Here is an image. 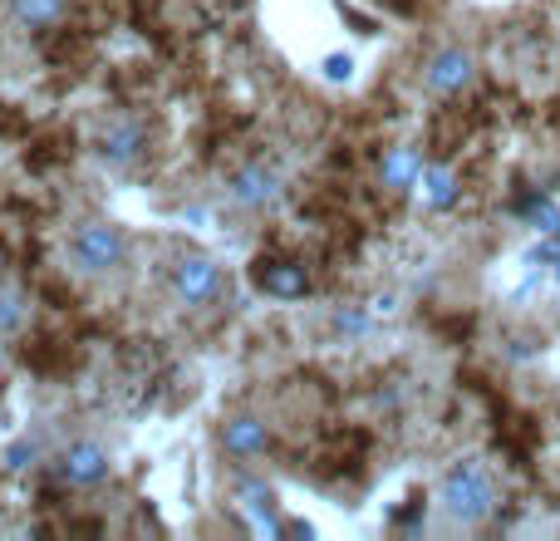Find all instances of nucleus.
I'll return each instance as SVG.
<instances>
[{
	"instance_id": "nucleus-18",
	"label": "nucleus",
	"mask_w": 560,
	"mask_h": 541,
	"mask_svg": "<svg viewBox=\"0 0 560 541\" xmlns=\"http://www.w3.org/2000/svg\"><path fill=\"white\" fill-rule=\"evenodd\" d=\"M335 330L344 340H359V335H369V315H364V310H339Z\"/></svg>"
},
{
	"instance_id": "nucleus-16",
	"label": "nucleus",
	"mask_w": 560,
	"mask_h": 541,
	"mask_svg": "<svg viewBox=\"0 0 560 541\" xmlns=\"http://www.w3.org/2000/svg\"><path fill=\"white\" fill-rule=\"evenodd\" d=\"M25 325V296L15 286H0V335H15Z\"/></svg>"
},
{
	"instance_id": "nucleus-3",
	"label": "nucleus",
	"mask_w": 560,
	"mask_h": 541,
	"mask_svg": "<svg viewBox=\"0 0 560 541\" xmlns=\"http://www.w3.org/2000/svg\"><path fill=\"white\" fill-rule=\"evenodd\" d=\"M222 291V266L212 256H182L172 266V296L182 305H207Z\"/></svg>"
},
{
	"instance_id": "nucleus-2",
	"label": "nucleus",
	"mask_w": 560,
	"mask_h": 541,
	"mask_svg": "<svg viewBox=\"0 0 560 541\" xmlns=\"http://www.w3.org/2000/svg\"><path fill=\"white\" fill-rule=\"evenodd\" d=\"M69 256H74L79 276H109L128 261V237L113 222H79V232L69 241Z\"/></svg>"
},
{
	"instance_id": "nucleus-7",
	"label": "nucleus",
	"mask_w": 560,
	"mask_h": 541,
	"mask_svg": "<svg viewBox=\"0 0 560 541\" xmlns=\"http://www.w3.org/2000/svg\"><path fill=\"white\" fill-rule=\"evenodd\" d=\"M472 79H477V60H472L467 50H457V45L438 50V55L428 60V69H423V84H428L433 94H462Z\"/></svg>"
},
{
	"instance_id": "nucleus-17",
	"label": "nucleus",
	"mask_w": 560,
	"mask_h": 541,
	"mask_svg": "<svg viewBox=\"0 0 560 541\" xmlns=\"http://www.w3.org/2000/svg\"><path fill=\"white\" fill-rule=\"evenodd\" d=\"M320 74H325L330 84H349V79H354V55H325V60H320Z\"/></svg>"
},
{
	"instance_id": "nucleus-12",
	"label": "nucleus",
	"mask_w": 560,
	"mask_h": 541,
	"mask_svg": "<svg viewBox=\"0 0 560 541\" xmlns=\"http://www.w3.org/2000/svg\"><path fill=\"white\" fill-rule=\"evenodd\" d=\"M423 168H428V163H423V158H418L413 148H389V153H384V168H379V173H384V187H398V192H403V187H418Z\"/></svg>"
},
{
	"instance_id": "nucleus-19",
	"label": "nucleus",
	"mask_w": 560,
	"mask_h": 541,
	"mask_svg": "<svg viewBox=\"0 0 560 541\" xmlns=\"http://www.w3.org/2000/svg\"><path fill=\"white\" fill-rule=\"evenodd\" d=\"M531 261H546V266H551V261H560V227H556V232H546V241L531 251Z\"/></svg>"
},
{
	"instance_id": "nucleus-15",
	"label": "nucleus",
	"mask_w": 560,
	"mask_h": 541,
	"mask_svg": "<svg viewBox=\"0 0 560 541\" xmlns=\"http://www.w3.org/2000/svg\"><path fill=\"white\" fill-rule=\"evenodd\" d=\"M0 463H5L10 473H30V468L40 463V443H35V438H15V443L0 453Z\"/></svg>"
},
{
	"instance_id": "nucleus-9",
	"label": "nucleus",
	"mask_w": 560,
	"mask_h": 541,
	"mask_svg": "<svg viewBox=\"0 0 560 541\" xmlns=\"http://www.w3.org/2000/svg\"><path fill=\"white\" fill-rule=\"evenodd\" d=\"M280 197V178L266 168V163H246L236 178H231V202L246 207V212H261Z\"/></svg>"
},
{
	"instance_id": "nucleus-14",
	"label": "nucleus",
	"mask_w": 560,
	"mask_h": 541,
	"mask_svg": "<svg viewBox=\"0 0 560 541\" xmlns=\"http://www.w3.org/2000/svg\"><path fill=\"white\" fill-rule=\"evenodd\" d=\"M516 212H521V217H526L536 232H556V227H560V207L551 202V197H526Z\"/></svg>"
},
{
	"instance_id": "nucleus-10",
	"label": "nucleus",
	"mask_w": 560,
	"mask_h": 541,
	"mask_svg": "<svg viewBox=\"0 0 560 541\" xmlns=\"http://www.w3.org/2000/svg\"><path fill=\"white\" fill-rule=\"evenodd\" d=\"M256 286H261L266 296H276V301H300V296L310 291V276H305V266H295V261H266V266L256 271Z\"/></svg>"
},
{
	"instance_id": "nucleus-5",
	"label": "nucleus",
	"mask_w": 560,
	"mask_h": 541,
	"mask_svg": "<svg viewBox=\"0 0 560 541\" xmlns=\"http://www.w3.org/2000/svg\"><path fill=\"white\" fill-rule=\"evenodd\" d=\"M236 507H241V517L251 522V532H256V537H285L280 502H276V492H271L266 482H256V478L236 482Z\"/></svg>"
},
{
	"instance_id": "nucleus-20",
	"label": "nucleus",
	"mask_w": 560,
	"mask_h": 541,
	"mask_svg": "<svg viewBox=\"0 0 560 541\" xmlns=\"http://www.w3.org/2000/svg\"><path fill=\"white\" fill-rule=\"evenodd\" d=\"M285 532H290V537H315V527H310V522H285Z\"/></svg>"
},
{
	"instance_id": "nucleus-11",
	"label": "nucleus",
	"mask_w": 560,
	"mask_h": 541,
	"mask_svg": "<svg viewBox=\"0 0 560 541\" xmlns=\"http://www.w3.org/2000/svg\"><path fill=\"white\" fill-rule=\"evenodd\" d=\"M418 202L423 207H433V212H448L452 202H457V178H452V168H423V178H418Z\"/></svg>"
},
{
	"instance_id": "nucleus-4",
	"label": "nucleus",
	"mask_w": 560,
	"mask_h": 541,
	"mask_svg": "<svg viewBox=\"0 0 560 541\" xmlns=\"http://www.w3.org/2000/svg\"><path fill=\"white\" fill-rule=\"evenodd\" d=\"M55 473L64 487H94V482L109 478V448L94 443V438H79V443H69V448L59 453Z\"/></svg>"
},
{
	"instance_id": "nucleus-1",
	"label": "nucleus",
	"mask_w": 560,
	"mask_h": 541,
	"mask_svg": "<svg viewBox=\"0 0 560 541\" xmlns=\"http://www.w3.org/2000/svg\"><path fill=\"white\" fill-rule=\"evenodd\" d=\"M438 502H443V512L452 522L477 527V522H487L497 512V482H492V473L482 463H457L443 478V487H438Z\"/></svg>"
},
{
	"instance_id": "nucleus-6",
	"label": "nucleus",
	"mask_w": 560,
	"mask_h": 541,
	"mask_svg": "<svg viewBox=\"0 0 560 541\" xmlns=\"http://www.w3.org/2000/svg\"><path fill=\"white\" fill-rule=\"evenodd\" d=\"M143 123L128 119V114H118V119L104 123V133H99V158L109 163V168H133L138 158H143Z\"/></svg>"
},
{
	"instance_id": "nucleus-21",
	"label": "nucleus",
	"mask_w": 560,
	"mask_h": 541,
	"mask_svg": "<svg viewBox=\"0 0 560 541\" xmlns=\"http://www.w3.org/2000/svg\"><path fill=\"white\" fill-rule=\"evenodd\" d=\"M551 281H556V286H560V261H551Z\"/></svg>"
},
{
	"instance_id": "nucleus-8",
	"label": "nucleus",
	"mask_w": 560,
	"mask_h": 541,
	"mask_svg": "<svg viewBox=\"0 0 560 541\" xmlns=\"http://www.w3.org/2000/svg\"><path fill=\"white\" fill-rule=\"evenodd\" d=\"M222 448L231 453V458H261L266 448H271V428H266V419H256V414H231V419L222 423Z\"/></svg>"
},
{
	"instance_id": "nucleus-13",
	"label": "nucleus",
	"mask_w": 560,
	"mask_h": 541,
	"mask_svg": "<svg viewBox=\"0 0 560 541\" xmlns=\"http://www.w3.org/2000/svg\"><path fill=\"white\" fill-rule=\"evenodd\" d=\"M64 15V0H10V20L20 30H45Z\"/></svg>"
}]
</instances>
